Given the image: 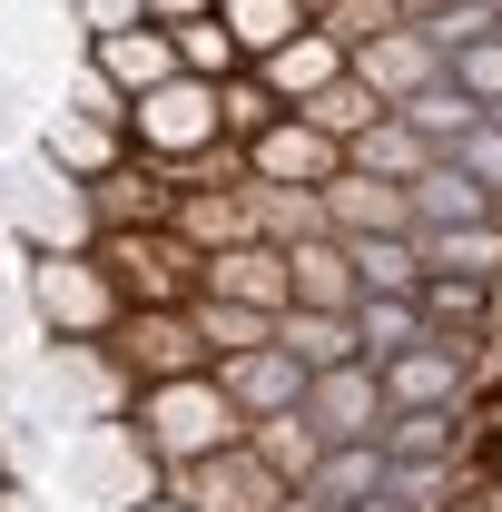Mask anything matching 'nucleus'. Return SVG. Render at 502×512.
Returning <instances> with one entry per match:
<instances>
[{"label":"nucleus","instance_id":"6","mask_svg":"<svg viewBox=\"0 0 502 512\" xmlns=\"http://www.w3.org/2000/svg\"><path fill=\"white\" fill-rule=\"evenodd\" d=\"M109 355H119L138 384H158V375H197V365H207V345H197V316H188V306H119V325H109Z\"/></svg>","mask_w":502,"mask_h":512},{"label":"nucleus","instance_id":"31","mask_svg":"<svg viewBox=\"0 0 502 512\" xmlns=\"http://www.w3.org/2000/svg\"><path fill=\"white\" fill-rule=\"evenodd\" d=\"M247 207H256V237H276V247L325 237V197L315 188H266V178H247Z\"/></svg>","mask_w":502,"mask_h":512},{"label":"nucleus","instance_id":"19","mask_svg":"<svg viewBox=\"0 0 502 512\" xmlns=\"http://www.w3.org/2000/svg\"><path fill=\"white\" fill-rule=\"evenodd\" d=\"M424 158H443V148H434L414 119H404V109H384V119H365L355 138H345V168H365V178H394V188H404Z\"/></svg>","mask_w":502,"mask_h":512},{"label":"nucleus","instance_id":"45","mask_svg":"<svg viewBox=\"0 0 502 512\" xmlns=\"http://www.w3.org/2000/svg\"><path fill=\"white\" fill-rule=\"evenodd\" d=\"M128 512H197V503H178V493H148V503H128Z\"/></svg>","mask_w":502,"mask_h":512},{"label":"nucleus","instance_id":"47","mask_svg":"<svg viewBox=\"0 0 502 512\" xmlns=\"http://www.w3.org/2000/svg\"><path fill=\"white\" fill-rule=\"evenodd\" d=\"M276 512H325V503H315V493H286V503H276Z\"/></svg>","mask_w":502,"mask_h":512},{"label":"nucleus","instance_id":"10","mask_svg":"<svg viewBox=\"0 0 502 512\" xmlns=\"http://www.w3.org/2000/svg\"><path fill=\"white\" fill-rule=\"evenodd\" d=\"M10 217H20V237L30 247H99V217H89V188L40 158V178L10 197Z\"/></svg>","mask_w":502,"mask_h":512},{"label":"nucleus","instance_id":"26","mask_svg":"<svg viewBox=\"0 0 502 512\" xmlns=\"http://www.w3.org/2000/svg\"><path fill=\"white\" fill-rule=\"evenodd\" d=\"M375 444L394 453V463H414V453H453L463 444V404H394L375 424Z\"/></svg>","mask_w":502,"mask_h":512},{"label":"nucleus","instance_id":"38","mask_svg":"<svg viewBox=\"0 0 502 512\" xmlns=\"http://www.w3.org/2000/svg\"><path fill=\"white\" fill-rule=\"evenodd\" d=\"M493 316V286H483V276H424V325H483Z\"/></svg>","mask_w":502,"mask_h":512},{"label":"nucleus","instance_id":"33","mask_svg":"<svg viewBox=\"0 0 502 512\" xmlns=\"http://www.w3.org/2000/svg\"><path fill=\"white\" fill-rule=\"evenodd\" d=\"M384 493H394L404 512H443L453 493H463V473H453V453H414V463L384 453Z\"/></svg>","mask_w":502,"mask_h":512},{"label":"nucleus","instance_id":"37","mask_svg":"<svg viewBox=\"0 0 502 512\" xmlns=\"http://www.w3.org/2000/svg\"><path fill=\"white\" fill-rule=\"evenodd\" d=\"M443 79H453L463 99H483V109H502V30H473L463 50H443Z\"/></svg>","mask_w":502,"mask_h":512},{"label":"nucleus","instance_id":"49","mask_svg":"<svg viewBox=\"0 0 502 512\" xmlns=\"http://www.w3.org/2000/svg\"><path fill=\"white\" fill-rule=\"evenodd\" d=\"M493 119H502V109H493Z\"/></svg>","mask_w":502,"mask_h":512},{"label":"nucleus","instance_id":"43","mask_svg":"<svg viewBox=\"0 0 502 512\" xmlns=\"http://www.w3.org/2000/svg\"><path fill=\"white\" fill-rule=\"evenodd\" d=\"M394 10H404V20H443L453 0H394Z\"/></svg>","mask_w":502,"mask_h":512},{"label":"nucleus","instance_id":"17","mask_svg":"<svg viewBox=\"0 0 502 512\" xmlns=\"http://www.w3.org/2000/svg\"><path fill=\"white\" fill-rule=\"evenodd\" d=\"M89 60L119 79V99H138V89H158L178 69V40H168V20H128V30H99L89 40Z\"/></svg>","mask_w":502,"mask_h":512},{"label":"nucleus","instance_id":"39","mask_svg":"<svg viewBox=\"0 0 502 512\" xmlns=\"http://www.w3.org/2000/svg\"><path fill=\"white\" fill-rule=\"evenodd\" d=\"M443 158H463V168H473V178H483V188L502 197V119H493V109H483V119L463 128V138H453Z\"/></svg>","mask_w":502,"mask_h":512},{"label":"nucleus","instance_id":"28","mask_svg":"<svg viewBox=\"0 0 502 512\" xmlns=\"http://www.w3.org/2000/svg\"><path fill=\"white\" fill-rule=\"evenodd\" d=\"M424 335V296H355V355L384 365V355H404Z\"/></svg>","mask_w":502,"mask_h":512},{"label":"nucleus","instance_id":"23","mask_svg":"<svg viewBox=\"0 0 502 512\" xmlns=\"http://www.w3.org/2000/svg\"><path fill=\"white\" fill-rule=\"evenodd\" d=\"M276 345L296 355V365H345L355 355V306H276Z\"/></svg>","mask_w":502,"mask_h":512},{"label":"nucleus","instance_id":"1","mask_svg":"<svg viewBox=\"0 0 502 512\" xmlns=\"http://www.w3.org/2000/svg\"><path fill=\"white\" fill-rule=\"evenodd\" d=\"M128 434L158 453V473H168V463H197V453H217V444H247V414H237V394L217 384V365H197V375L138 384Z\"/></svg>","mask_w":502,"mask_h":512},{"label":"nucleus","instance_id":"41","mask_svg":"<svg viewBox=\"0 0 502 512\" xmlns=\"http://www.w3.org/2000/svg\"><path fill=\"white\" fill-rule=\"evenodd\" d=\"M69 20L99 40V30H128V20H148V0H69Z\"/></svg>","mask_w":502,"mask_h":512},{"label":"nucleus","instance_id":"35","mask_svg":"<svg viewBox=\"0 0 502 512\" xmlns=\"http://www.w3.org/2000/svg\"><path fill=\"white\" fill-rule=\"evenodd\" d=\"M394 109H404V119L424 128V138H434V148H453V138H463V128L483 119V99H463V89H453V79H424V89H414V99H394Z\"/></svg>","mask_w":502,"mask_h":512},{"label":"nucleus","instance_id":"44","mask_svg":"<svg viewBox=\"0 0 502 512\" xmlns=\"http://www.w3.org/2000/svg\"><path fill=\"white\" fill-rule=\"evenodd\" d=\"M0 512H40V503H30V493H20V483H10V473H0Z\"/></svg>","mask_w":502,"mask_h":512},{"label":"nucleus","instance_id":"15","mask_svg":"<svg viewBox=\"0 0 502 512\" xmlns=\"http://www.w3.org/2000/svg\"><path fill=\"white\" fill-rule=\"evenodd\" d=\"M168 227H178V237H188L197 256H207V247H237V237H256L247 178H197V188H178V207H168Z\"/></svg>","mask_w":502,"mask_h":512},{"label":"nucleus","instance_id":"5","mask_svg":"<svg viewBox=\"0 0 502 512\" xmlns=\"http://www.w3.org/2000/svg\"><path fill=\"white\" fill-rule=\"evenodd\" d=\"M158 493H178V503H197V512H276L296 483H276V473L256 463V444H217V453H197V463H168Z\"/></svg>","mask_w":502,"mask_h":512},{"label":"nucleus","instance_id":"16","mask_svg":"<svg viewBox=\"0 0 502 512\" xmlns=\"http://www.w3.org/2000/svg\"><path fill=\"white\" fill-rule=\"evenodd\" d=\"M404 197H414V227H463V217H502V197L463 168V158H424L414 178H404Z\"/></svg>","mask_w":502,"mask_h":512},{"label":"nucleus","instance_id":"46","mask_svg":"<svg viewBox=\"0 0 502 512\" xmlns=\"http://www.w3.org/2000/svg\"><path fill=\"white\" fill-rule=\"evenodd\" d=\"M345 512H404V503H394V493H365V503H345Z\"/></svg>","mask_w":502,"mask_h":512},{"label":"nucleus","instance_id":"48","mask_svg":"<svg viewBox=\"0 0 502 512\" xmlns=\"http://www.w3.org/2000/svg\"><path fill=\"white\" fill-rule=\"evenodd\" d=\"M493 20H502V0H493Z\"/></svg>","mask_w":502,"mask_h":512},{"label":"nucleus","instance_id":"13","mask_svg":"<svg viewBox=\"0 0 502 512\" xmlns=\"http://www.w3.org/2000/svg\"><path fill=\"white\" fill-rule=\"evenodd\" d=\"M79 188H89V217L99 227H168V207H178L168 168H148V158H119V168H99Z\"/></svg>","mask_w":502,"mask_h":512},{"label":"nucleus","instance_id":"36","mask_svg":"<svg viewBox=\"0 0 502 512\" xmlns=\"http://www.w3.org/2000/svg\"><path fill=\"white\" fill-rule=\"evenodd\" d=\"M168 40H178V69H197V79H227V69H247L217 10H197V20H168Z\"/></svg>","mask_w":502,"mask_h":512},{"label":"nucleus","instance_id":"22","mask_svg":"<svg viewBox=\"0 0 502 512\" xmlns=\"http://www.w3.org/2000/svg\"><path fill=\"white\" fill-rule=\"evenodd\" d=\"M247 69L266 79V89H276V99H286V109H296V99H315V89L345 69V50H335V40H325V30L306 20L296 40H276V50H266V60H247Z\"/></svg>","mask_w":502,"mask_h":512},{"label":"nucleus","instance_id":"29","mask_svg":"<svg viewBox=\"0 0 502 512\" xmlns=\"http://www.w3.org/2000/svg\"><path fill=\"white\" fill-rule=\"evenodd\" d=\"M217 20H227L237 60H266L276 40H296V30H306V0H217Z\"/></svg>","mask_w":502,"mask_h":512},{"label":"nucleus","instance_id":"20","mask_svg":"<svg viewBox=\"0 0 502 512\" xmlns=\"http://www.w3.org/2000/svg\"><path fill=\"white\" fill-rule=\"evenodd\" d=\"M286 306H355V256H345L335 227L286 247Z\"/></svg>","mask_w":502,"mask_h":512},{"label":"nucleus","instance_id":"2","mask_svg":"<svg viewBox=\"0 0 502 512\" xmlns=\"http://www.w3.org/2000/svg\"><path fill=\"white\" fill-rule=\"evenodd\" d=\"M20 286H30L40 335H109V325H119V306H128L119 276L99 266V247H30Z\"/></svg>","mask_w":502,"mask_h":512},{"label":"nucleus","instance_id":"42","mask_svg":"<svg viewBox=\"0 0 502 512\" xmlns=\"http://www.w3.org/2000/svg\"><path fill=\"white\" fill-rule=\"evenodd\" d=\"M197 10H217V0H148V20H197Z\"/></svg>","mask_w":502,"mask_h":512},{"label":"nucleus","instance_id":"24","mask_svg":"<svg viewBox=\"0 0 502 512\" xmlns=\"http://www.w3.org/2000/svg\"><path fill=\"white\" fill-rule=\"evenodd\" d=\"M296 493H315L325 512H345V503H365V493H384V444L365 434V444H325L315 453V473L296 483Z\"/></svg>","mask_w":502,"mask_h":512},{"label":"nucleus","instance_id":"21","mask_svg":"<svg viewBox=\"0 0 502 512\" xmlns=\"http://www.w3.org/2000/svg\"><path fill=\"white\" fill-rule=\"evenodd\" d=\"M345 256H355V296H424V237L414 227H394V237H345Z\"/></svg>","mask_w":502,"mask_h":512},{"label":"nucleus","instance_id":"7","mask_svg":"<svg viewBox=\"0 0 502 512\" xmlns=\"http://www.w3.org/2000/svg\"><path fill=\"white\" fill-rule=\"evenodd\" d=\"M296 414H306L325 444H365L384 424V375L365 365V355H345V365H315L306 394H296Z\"/></svg>","mask_w":502,"mask_h":512},{"label":"nucleus","instance_id":"12","mask_svg":"<svg viewBox=\"0 0 502 512\" xmlns=\"http://www.w3.org/2000/svg\"><path fill=\"white\" fill-rule=\"evenodd\" d=\"M315 197H325V227L335 237H394V227H414V197L394 178H365V168H335Z\"/></svg>","mask_w":502,"mask_h":512},{"label":"nucleus","instance_id":"9","mask_svg":"<svg viewBox=\"0 0 502 512\" xmlns=\"http://www.w3.org/2000/svg\"><path fill=\"white\" fill-rule=\"evenodd\" d=\"M345 69H355V79L375 89L384 109H394V99H414L424 79H443V50L414 30V20H384L375 40H355V50H345Z\"/></svg>","mask_w":502,"mask_h":512},{"label":"nucleus","instance_id":"30","mask_svg":"<svg viewBox=\"0 0 502 512\" xmlns=\"http://www.w3.org/2000/svg\"><path fill=\"white\" fill-rule=\"evenodd\" d=\"M188 316H197L207 365H217V355H237V345H266V335H276V316H266V306H237V296H188Z\"/></svg>","mask_w":502,"mask_h":512},{"label":"nucleus","instance_id":"40","mask_svg":"<svg viewBox=\"0 0 502 512\" xmlns=\"http://www.w3.org/2000/svg\"><path fill=\"white\" fill-rule=\"evenodd\" d=\"M69 109H89V119L128 128V99H119V79H109L99 60H79V79H69Z\"/></svg>","mask_w":502,"mask_h":512},{"label":"nucleus","instance_id":"4","mask_svg":"<svg viewBox=\"0 0 502 512\" xmlns=\"http://www.w3.org/2000/svg\"><path fill=\"white\" fill-rule=\"evenodd\" d=\"M99 266L119 276L128 306H188L197 296V247L178 227H99Z\"/></svg>","mask_w":502,"mask_h":512},{"label":"nucleus","instance_id":"14","mask_svg":"<svg viewBox=\"0 0 502 512\" xmlns=\"http://www.w3.org/2000/svg\"><path fill=\"white\" fill-rule=\"evenodd\" d=\"M217 384L237 394V414L256 424V414H286V404L306 394V365H296V355L266 335V345H237V355H217Z\"/></svg>","mask_w":502,"mask_h":512},{"label":"nucleus","instance_id":"18","mask_svg":"<svg viewBox=\"0 0 502 512\" xmlns=\"http://www.w3.org/2000/svg\"><path fill=\"white\" fill-rule=\"evenodd\" d=\"M40 158L69 168V178H99V168H119V158H128V128L89 119V109H50V119H40Z\"/></svg>","mask_w":502,"mask_h":512},{"label":"nucleus","instance_id":"34","mask_svg":"<svg viewBox=\"0 0 502 512\" xmlns=\"http://www.w3.org/2000/svg\"><path fill=\"white\" fill-rule=\"evenodd\" d=\"M276 109H286V99H276L256 69H227V79H217V138H237V148H247L256 128L276 119Z\"/></svg>","mask_w":502,"mask_h":512},{"label":"nucleus","instance_id":"25","mask_svg":"<svg viewBox=\"0 0 502 512\" xmlns=\"http://www.w3.org/2000/svg\"><path fill=\"white\" fill-rule=\"evenodd\" d=\"M414 237H424V266H443V276H483V286L502 276V217H463V227H414Z\"/></svg>","mask_w":502,"mask_h":512},{"label":"nucleus","instance_id":"3","mask_svg":"<svg viewBox=\"0 0 502 512\" xmlns=\"http://www.w3.org/2000/svg\"><path fill=\"white\" fill-rule=\"evenodd\" d=\"M197 148H217V79L168 69L158 89H138V99H128V158L178 168V158H197Z\"/></svg>","mask_w":502,"mask_h":512},{"label":"nucleus","instance_id":"32","mask_svg":"<svg viewBox=\"0 0 502 512\" xmlns=\"http://www.w3.org/2000/svg\"><path fill=\"white\" fill-rule=\"evenodd\" d=\"M296 119H315L325 138H335V148H345V138H355L365 119H384V99L365 89V79H355V69H335V79H325L315 99H296Z\"/></svg>","mask_w":502,"mask_h":512},{"label":"nucleus","instance_id":"27","mask_svg":"<svg viewBox=\"0 0 502 512\" xmlns=\"http://www.w3.org/2000/svg\"><path fill=\"white\" fill-rule=\"evenodd\" d=\"M247 444H256V463H266L276 483H306V473H315V453H325V434H315L306 414L286 404V414H256V424H247Z\"/></svg>","mask_w":502,"mask_h":512},{"label":"nucleus","instance_id":"8","mask_svg":"<svg viewBox=\"0 0 502 512\" xmlns=\"http://www.w3.org/2000/svg\"><path fill=\"white\" fill-rule=\"evenodd\" d=\"M335 168H345V148L315 119H296V109H276V119L247 138V178H266V188H325Z\"/></svg>","mask_w":502,"mask_h":512},{"label":"nucleus","instance_id":"11","mask_svg":"<svg viewBox=\"0 0 502 512\" xmlns=\"http://www.w3.org/2000/svg\"><path fill=\"white\" fill-rule=\"evenodd\" d=\"M197 296H237V306H286V247L276 237H237V247L197 256Z\"/></svg>","mask_w":502,"mask_h":512}]
</instances>
